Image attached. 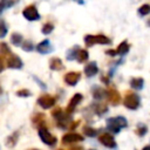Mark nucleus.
I'll list each match as a JSON object with an SVG mask.
<instances>
[{
	"label": "nucleus",
	"instance_id": "obj_1",
	"mask_svg": "<svg viewBox=\"0 0 150 150\" xmlns=\"http://www.w3.org/2000/svg\"><path fill=\"white\" fill-rule=\"evenodd\" d=\"M84 42H86V46L87 47H91L96 43L98 45H108L110 43V39L107 38L105 35H86L84 36Z\"/></svg>",
	"mask_w": 150,
	"mask_h": 150
},
{
	"label": "nucleus",
	"instance_id": "obj_2",
	"mask_svg": "<svg viewBox=\"0 0 150 150\" xmlns=\"http://www.w3.org/2000/svg\"><path fill=\"white\" fill-rule=\"evenodd\" d=\"M39 136H40V139H41L45 144H47V145H49V146H54V145L56 144V142H57V138H56L54 135H52V134L48 131V129H47L46 127L39 128Z\"/></svg>",
	"mask_w": 150,
	"mask_h": 150
},
{
	"label": "nucleus",
	"instance_id": "obj_3",
	"mask_svg": "<svg viewBox=\"0 0 150 150\" xmlns=\"http://www.w3.org/2000/svg\"><path fill=\"white\" fill-rule=\"evenodd\" d=\"M123 103H124V105H125L128 109L135 110V109H137V108L139 107V97H138L135 93H131V91H130V93H128V94L125 95Z\"/></svg>",
	"mask_w": 150,
	"mask_h": 150
},
{
	"label": "nucleus",
	"instance_id": "obj_4",
	"mask_svg": "<svg viewBox=\"0 0 150 150\" xmlns=\"http://www.w3.org/2000/svg\"><path fill=\"white\" fill-rule=\"evenodd\" d=\"M22 14H23V16H25L27 20H29V21H36V20L40 19V14H39L38 9H36V7H35L34 5L27 6V7L22 11Z\"/></svg>",
	"mask_w": 150,
	"mask_h": 150
},
{
	"label": "nucleus",
	"instance_id": "obj_5",
	"mask_svg": "<svg viewBox=\"0 0 150 150\" xmlns=\"http://www.w3.org/2000/svg\"><path fill=\"white\" fill-rule=\"evenodd\" d=\"M38 104L41 108H43V109H49V108H52L55 104V97L52 96V95H49V94L41 95L38 98Z\"/></svg>",
	"mask_w": 150,
	"mask_h": 150
},
{
	"label": "nucleus",
	"instance_id": "obj_6",
	"mask_svg": "<svg viewBox=\"0 0 150 150\" xmlns=\"http://www.w3.org/2000/svg\"><path fill=\"white\" fill-rule=\"evenodd\" d=\"M107 98L112 105H117L121 102V95L114 86H111L107 89Z\"/></svg>",
	"mask_w": 150,
	"mask_h": 150
},
{
	"label": "nucleus",
	"instance_id": "obj_7",
	"mask_svg": "<svg viewBox=\"0 0 150 150\" xmlns=\"http://www.w3.org/2000/svg\"><path fill=\"white\" fill-rule=\"evenodd\" d=\"M98 141L101 144H103L104 146L107 148H115L116 146V142H115V138L114 136H111V134H108V132H102L101 135H98Z\"/></svg>",
	"mask_w": 150,
	"mask_h": 150
},
{
	"label": "nucleus",
	"instance_id": "obj_8",
	"mask_svg": "<svg viewBox=\"0 0 150 150\" xmlns=\"http://www.w3.org/2000/svg\"><path fill=\"white\" fill-rule=\"evenodd\" d=\"M6 64L8 68H12V69H21L22 68V61L18 55H9L6 60Z\"/></svg>",
	"mask_w": 150,
	"mask_h": 150
},
{
	"label": "nucleus",
	"instance_id": "obj_9",
	"mask_svg": "<svg viewBox=\"0 0 150 150\" xmlns=\"http://www.w3.org/2000/svg\"><path fill=\"white\" fill-rule=\"evenodd\" d=\"M80 77L81 74L79 71H69L63 76V80L68 86H75L80 81Z\"/></svg>",
	"mask_w": 150,
	"mask_h": 150
},
{
	"label": "nucleus",
	"instance_id": "obj_10",
	"mask_svg": "<svg viewBox=\"0 0 150 150\" xmlns=\"http://www.w3.org/2000/svg\"><path fill=\"white\" fill-rule=\"evenodd\" d=\"M83 141V137L79 134L75 132H68L62 137V143L63 144H71V143H77Z\"/></svg>",
	"mask_w": 150,
	"mask_h": 150
},
{
	"label": "nucleus",
	"instance_id": "obj_11",
	"mask_svg": "<svg viewBox=\"0 0 150 150\" xmlns=\"http://www.w3.org/2000/svg\"><path fill=\"white\" fill-rule=\"evenodd\" d=\"M82 94H75L71 98H70V101H69V103H68V105H67V114H71V112H74V110H75V108H76V105L82 101Z\"/></svg>",
	"mask_w": 150,
	"mask_h": 150
},
{
	"label": "nucleus",
	"instance_id": "obj_12",
	"mask_svg": "<svg viewBox=\"0 0 150 150\" xmlns=\"http://www.w3.org/2000/svg\"><path fill=\"white\" fill-rule=\"evenodd\" d=\"M107 128L112 132V134H118L121 130V125L118 124V122L116 121V117L109 118L107 121Z\"/></svg>",
	"mask_w": 150,
	"mask_h": 150
},
{
	"label": "nucleus",
	"instance_id": "obj_13",
	"mask_svg": "<svg viewBox=\"0 0 150 150\" xmlns=\"http://www.w3.org/2000/svg\"><path fill=\"white\" fill-rule=\"evenodd\" d=\"M97 71H98V68H97V66H96L95 62H89V63L84 67V74H86L88 77H91V76L96 75Z\"/></svg>",
	"mask_w": 150,
	"mask_h": 150
},
{
	"label": "nucleus",
	"instance_id": "obj_14",
	"mask_svg": "<svg viewBox=\"0 0 150 150\" xmlns=\"http://www.w3.org/2000/svg\"><path fill=\"white\" fill-rule=\"evenodd\" d=\"M91 93H93V97L95 100H102V98H104V96H107V90H104L103 88L97 87V86L93 87Z\"/></svg>",
	"mask_w": 150,
	"mask_h": 150
},
{
	"label": "nucleus",
	"instance_id": "obj_15",
	"mask_svg": "<svg viewBox=\"0 0 150 150\" xmlns=\"http://www.w3.org/2000/svg\"><path fill=\"white\" fill-rule=\"evenodd\" d=\"M36 49H38V52L41 53V54H47V53H49L50 49H52L50 43H49V40H43V41H41V42L36 46Z\"/></svg>",
	"mask_w": 150,
	"mask_h": 150
},
{
	"label": "nucleus",
	"instance_id": "obj_16",
	"mask_svg": "<svg viewBox=\"0 0 150 150\" xmlns=\"http://www.w3.org/2000/svg\"><path fill=\"white\" fill-rule=\"evenodd\" d=\"M49 68L52 70H61L63 68L62 60L59 59V57H52L49 60Z\"/></svg>",
	"mask_w": 150,
	"mask_h": 150
},
{
	"label": "nucleus",
	"instance_id": "obj_17",
	"mask_svg": "<svg viewBox=\"0 0 150 150\" xmlns=\"http://www.w3.org/2000/svg\"><path fill=\"white\" fill-rule=\"evenodd\" d=\"M143 86H144V80H143L142 77H134V79H131V81H130V87H131L132 89L139 90V89L143 88Z\"/></svg>",
	"mask_w": 150,
	"mask_h": 150
},
{
	"label": "nucleus",
	"instance_id": "obj_18",
	"mask_svg": "<svg viewBox=\"0 0 150 150\" xmlns=\"http://www.w3.org/2000/svg\"><path fill=\"white\" fill-rule=\"evenodd\" d=\"M88 57H89L88 52L86 49H80L79 48V50L76 53V60H77V62H84V61L88 60Z\"/></svg>",
	"mask_w": 150,
	"mask_h": 150
},
{
	"label": "nucleus",
	"instance_id": "obj_19",
	"mask_svg": "<svg viewBox=\"0 0 150 150\" xmlns=\"http://www.w3.org/2000/svg\"><path fill=\"white\" fill-rule=\"evenodd\" d=\"M116 52H117V55H124V54H127V53L129 52V45H128V42H127V41L121 42V43L118 45Z\"/></svg>",
	"mask_w": 150,
	"mask_h": 150
},
{
	"label": "nucleus",
	"instance_id": "obj_20",
	"mask_svg": "<svg viewBox=\"0 0 150 150\" xmlns=\"http://www.w3.org/2000/svg\"><path fill=\"white\" fill-rule=\"evenodd\" d=\"M45 115L43 114H41V112H38V114H35L33 117H32V122L34 123V124H36V125H39L40 128L41 127H43L42 125V122L45 121Z\"/></svg>",
	"mask_w": 150,
	"mask_h": 150
},
{
	"label": "nucleus",
	"instance_id": "obj_21",
	"mask_svg": "<svg viewBox=\"0 0 150 150\" xmlns=\"http://www.w3.org/2000/svg\"><path fill=\"white\" fill-rule=\"evenodd\" d=\"M11 42L14 45V46H20L22 42H23V38L21 34L19 33H13L12 36H11Z\"/></svg>",
	"mask_w": 150,
	"mask_h": 150
},
{
	"label": "nucleus",
	"instance_id": "obj_22",
	"mask_svg": "<svg viewBox=\"0 0 150 150\" xmlns=\"http://www.w3.org/2000/svg\"><path fill=\"white\" fill-rule=\"evenodd\" d=\"M94 111H95V114H97V115H104V114L108 111V108H107L105 104L98 103V104H95V105H94Z\"/></svg>",
	"mask_w": 150,
	"mask_h": 150
},
{
	"label": "nucleus",
	"instance_id": "obj_23",
	"mask_svg": "<svg viewBox=\"0 0 150 150\" xmlns=\"http://www.w3.org/2000/svg\"><path fill=\"white\" fill-rule=\"evenodd\" d=\"M19 132H14V134H12L11 136H8V138H7V141H6V143H7V146H14L15 144H16V142H18V139H19Z\"/></svg>",
	"mask_w": 150,
	"mask_h": 150
},
{
	"label": "nucleus",
	"instance_id": "obj_24",
	"mask_svg": "<svg viewBox=\"0 0 150 150\" xmlns=\"http://www.w3.org/2000/svg\"><path fill=\"white\" fill-rule=\"evenodd\" d=\"M97 130L96 129H94V128H91V127H88V125H86V127H83V134L86 135V136H89V137H95L96 135H97Z\"/></svg>",
	"mask_w": 150,
	"mask_h": 150
},
{
	"label": "nucleus",
	"instance_id": "obj_25",
	"mask_svg": "<svg viewBox=\"0 0 150 150\" xmlns=\"http://www.w3.org/2000/svg\"><path fill=\"white\" fill-rule=\"evenodd\" d=\"M138 14H139V15H142V16L150 14V5H148V4L142 5V6L138 8Z\"/></svg>",
	"mask_w": 150,
	"mask_h": 150
},
{
	"label": "nucleus",
	"instance_id": "obj_26",
	"mask_svg": "<svg viewBox=\"0 0 150 150\" xmlns=\"http://www.w3.org/2000/svg\"><path fill=\"white\" fill-rule=\"evenodd\" d=\"M0 54L1 55H5V56H7V55L11 54V49H9V47H8L7 43H5V42H1L0 43Z\"/></svg>",
	"mask_w": 150,
	"mask_h": 150
},
{
	"label": "nucleus",
	"instance_id": "obj_27",
	"mask_svg": "<svg viewBox=\"0 0 150 150\" xmlns=\"http://www.w3.org/2000/svg\"><path fill=\"white\" fill-rule=\"evenodd\" d=\"M146 131H148V128H146V125H144V124H139L138 127H137V129H136V134L138 135V136H144L145 134H146Z\"/></svg>",
	"mask_w": 150,
	"mask_h": 150
},
{
	"label": "nucleus",
	"instance_id": "obj_28",
	"mask_svg": "<svg viewBox=\"0 0 150 150\" xmlns=\"http://www.w3.org/2000/svg\"><path fill=\"white\" fill-rule=\"evenodd\" d=\"M53 29H54V25L50 23V22H47V23H45L43 27H42V33H43V34H49V33H52Z\"/></svg>",
	"mask_w": 150,
	"mask_h": 150
},
{
	"label": "nucleus",
	"instance_id": "obj_29",
	"mask_svg": "<svg viewBox=\"0 0 150 150\" xmlns=\"http://www.w3.org/2000/svg\"><path fill=\"white\" fill-rule=\"evenodd\" d=\"M33 48H34L33 42H30V41H23V43H22V49H23L25 52H32Z\"/></svg>",
	"mask_w": 150,
	"mask_h": 150
},
{
	"label": "nucleus",
	"instance_id": "obj_30",
	"mask_svg": "<svg viewBox=\"0 0 150 150\" xmlns=\"http://www.w3.org/2000/svg\"><path fill=\"white\" fill-rule=\"evenodd\" d=\"M16 95L19 97H28V96H30V91L28 89H19L16 91Z\"/></svg>",
	"mask_w": 150,
	"mask_h": 150
},
{
	"label": "nucleus",
	"instance_id": "obj_31",
	"mask_svg": "<svg viewBox=\"0 0 150 150\" xmlns=\"http://www.w3.org/2000/svg\"><path fill=\"white\" fill-rule=\"evenodd\" d=\"M7 34V27L5 22H0V38H5Z\"/></svg>",
	"mask_w": 150,
	"mask_h": 150
},
{
	"label": "nucleus",
	"instance_id": "obj_32",
	"mask_svg": "<svg viewBox=\"0 0 150 150\" xmlns=\"http://www.w3.org/2000/svg\"><path fill=\"white\" fill-rule=\"evenodd\" d=\"M77 125H80V121H76V122L70 123V124H69V128H70V129H75V128H77Z\"/></svg>",
	"mask_w": 150,
	"mask_h": 150
},
{
	"label": "nucleus",
	"instance_id": "obj_33",
	"mask_svg": "<svg viewBox=\"0 0 150 150\" xmlns=\"http://www.w3.org/2000/svg\"><path fill=\"white\" fill-rule=\"evenodd\" d=\"M68 150H84L82 146H80V145H73V146H70Z\"/></svg>",
	"mask_w": 150,
	"mask_h": 150
},
{
	"label": "nucleus",
	"instance_id": "obj_34",
	"mask_svg": "<svg viewBox=\"0 0 150 150\" xmlns=\"http://www.w3.org/2000/svg\"><path fill=\"white\" fill-rule=\"evenodd\" d=\"M107 54H108V55H111V56H115V55H117V52L110 49V50H107Z\"/></svg>",
	"mask_w": 150,
	"mask_h": 150
},
{
	"label": "nucleus",
	"instance_id": "obj_35",
	"mask_svg": "<svg viewBox=\"0 0 150 150\" xmlns=\"http://www.w3.org/2000/svg\"><path fill=\"white\" fill-rule=\"evenodd\" d=\"M4 67H5V64H4V60L0 57V73L4 70Z\"/></svg>",
	"mask_w": 150,
	"mask_h": 150
},
{
	"label": "nucleus",
	"instance_id": "obj_36",
	"mask_svg": "<svg viewBox=\"0 0 150 150\" xmlns=\"http://www.w3.org/2000/svg\"><path fill=\"white\" fill-rule=\"evenodd\" d=\"M102 81H103L104 83H109V80H108L105 76H102Z\"/></svg>",
	"mask_w": 150,
	"mask_h": 150
},
{
	"label": "nucleus",
	"instance_id": "obj_37",
	"mask_svg": "<svg viewBox=\"0 0 150 150\" xmlns=\"http://www.w3.org/2000/svg\"><path fill=\"white\" fill-rule=\"evenodd\" d=\"M142 150H150V145H145V146H144Z\"/></svg>",
	"mask_w": 150,
	"mask_h": 150
},
{
	"label": "nucleus",
	"instance_id": "obj_38",
	"mask_svg": "<svg viewBox=\"0 0 150 150\" xmlns=\"http://www.w3.org/2000/svg\"><path fill=\"white\" fill-rule=\"evenodd\" d=\"M1 93H2V89H1V87H0V94H1Z\"/></svg>",
	"mask_w": 150,
	"mask_h": 150
},
{
	"label": "nucleus",
	"instance_id": "obj_39",
	"mask_svg": "<svg viewBox=\"0 0 150 150\" xmlns=\"http://www.w3.org/2000/svg\"><path fill=\"white\" fill-rule=\"evenodd\" d=\"M148 23H149V26H150V20H149V21H148Z\"/></svg>",
	"mask_w": 150,
	"mask_h": 150
},
{
	"label": "nucleus",
	"instance_id": "obj_40",
	"mask_svg": "<svg viewBox=\"0 0 150 150\" xmlns=\"http://www.w3.org/2000/svg\"><path fill=\"white\" fill-rule=\"evenodd\" d=\"M29 150H38V149H29Z\"/></svg>",
	"mask_w": 150,
	"mask_h": 150
},
{
	"label": "nucleus",
	"instance_id": "obj_41",
	"mask_svg": "<svg viewBox=\"0 0 150 150\" xmlns=\"http://www.w3.org/2000/svg\"><path fill=\"white\" fill-rule=\"evenodd\" d=\"M90 150H95V149H90Z\"/></svg>",
	"mask_w": 150,
	"mask_h": 150
},
{
	"label": "nucleus",
	"instance_id": "obj_42",
	"mask_svg": "<svg viewBox=\"0 0 150 150\" xmlns=\"http://www.w3.org/2000/svg\"><path fill=\"white\" fill-rule=\"evenodd\" d=\"M59 150H61V149H59Z\"/></svg>",
	"mask_w": 150,
	"mask_h": 150
}]
</instances>
